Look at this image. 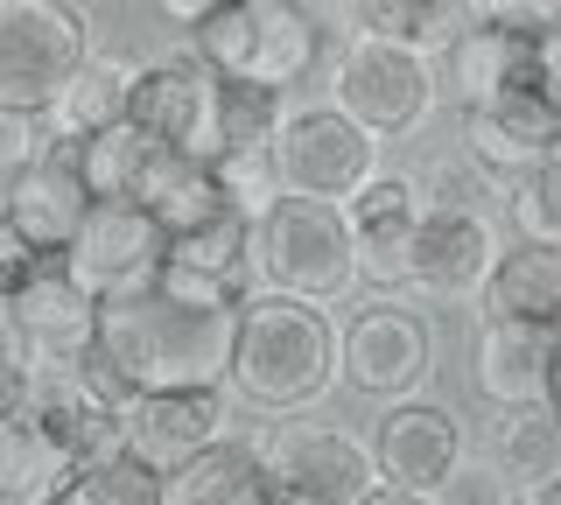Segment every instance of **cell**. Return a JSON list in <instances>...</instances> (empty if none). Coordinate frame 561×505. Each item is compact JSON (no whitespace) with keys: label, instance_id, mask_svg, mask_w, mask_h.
Returning a JSON list of instances; mask_svg holds the SVG:
<instances>
[{"label":"cell","instance_id":"31","mask_svg":"<svg viewBox=\"0 0 561 505\" xmlns=\"http://www.w3.org/2000/svg\"><path fill=\"white\" fill-rule=\"evenodd\" d=\"M70 154H78V176H84L92 197H134V176H140V162H148V141L119 119V127L92 134V141H70Z\"/></svg>","mask_w":561,"mask_h":505},{"label":"cell","instance_id":"21","mask_svg":"<svg viewBox=\"0 0 561 505\" xmlns=\"http://www.w3.org/2000/svg\"><path fill=\"white\" fill-rule=\"evenodd\" d=\"M22 408L49 428V443H57L70 463H92V457H105V449H119V414L105 408V400L84 387L70 365H57V372H35V387H28Z\"/></svg>","mask_w":561,"mask_h":505},{"label":"cell","instance_id":"32","mask_svg":"<svg viewBox=\"0 0 561 505\" xmlns=\"http://www.w3.org/2000/svg\"><path fill=\"white\" fill-rule=\"evenodd\" d=\"M505 218H513V239H526V246H561V148L505 190Z\"/></svg>","mask_w":561,"mask_h":505},{"label":"cell","instance_id":"6","mask_svg":"<svg viewBox=\"0 0 561 505\" xmlns=\"http://www.w3.org/2000/svg\"><path fill=\"white\" fill-rule=\"evenodd\" d=\"M435 92H443L435 57L379 43V36H351L344 57H337V99L330 106H344L373 141H408V134L428 127Z\"/></svg>","mask_w":561,"mask_h":505},{"label":"cell","instance_id":"13","mask_svg":"<svg viewBox=\"0 0 561 505\" xmlns=\"http://www.w3.org/2000/svg\"><path fill=\"white\" fill-rule=\"evenodd\" d=\"M169 260V232L140 211L134 197H99L92 211H84L78 239L64 246V267L78 274L84 288L99 295V302H113V295L140 288L154 267Z\"/></svg>","mask_w":561,"mask_h":505},{"label":"cell","instance_id":"14","mask_svg":"<svg viewBox=\"0 0 561 505\" xmlns=\"http://www.w3.org/2000/svg\"><path fill=\"white\" fill-rule=\"evenodd\" d=\"M92 204H99V197L84 190L70 141H35L28 162L14 169V183H8V232L22 239L28 253L64 260V246L78 239V225H84V211H92Z\"/></svg>","mask_w":561,"mask_h":505},{"label":"cell","instance_id":"34","mask_svg":"<svg viewBox=\"0 0 561 505\" xmlns=\"http://www.w3.org/2000/svg\"><path fill=\"white\" fill-rule=\"evenodd\" d=\"M435 505H519V484L505 478L499 463H478V457H463L449 470V484L435 492Z\"/></svg>","mask_w":561,"mask_h":505},{"label":"cell","instance_id":"11","mask_svg":"<svg viewBox=\"0 0 561 505\" xmlns=\"http://www.w3.org/2000/svg\"><path fill=\"white\" fill-rule=\"evenodd\" d=\"M561 64V36H526V28L505 22H470L443 57H435V78L449 84L456 113L491 106L499 92H519V84H548Z\"/></svg>","mask_w":561,"mask_h":505},{"label":"cell","instance_id":"36","mask_svg":"<svg viewBox=\"0 0 561 505\" xmlns=\"http://www.w3.org/2000/svg\"><path fill=\"white\" fill-rule=\"evenodd\" d=\"M35 352H28V337H22V323H14V309L0 302V408H22L28 387H35Z\"/></svg>","mask_w":561,"mask_h":505},{"label":"cell","instance_id":"33","mask_svg":"<svg viewBox=\"0 0 561 505\" xmlns=\"http://www.w3.org/2000/svg\"><path fill=\"white\" fill-rule=\"evenodd\" d=\"M210 162H218V183H225V204H232V211L260 218L280 197V162L274 154H210Z\"/></svg>","mask_w":561,"mask_h":505},{"label":"cell","instance_id":"8","mask_svg":"<svg viewBox=\"0 0 561 505\" xmlns=\"http://www.w3.org/2000/svg\"><path fill=\"white\" fill-rule=\"evenodd\" d=\"M274 162H280V190L351 204L365 176H379V141L344 106H295L274 141Z\"/></svg>","mask_w":561,"mask_h":505},{"label":"cell","instance_id":"24","mask_svg":"<svg viewBox=\"0 0 561 505\" xmlns=\"http://www.w3.org/2000/svg\"><path fill=\"white\" fill-rule=\"evenodd\" d=\"M78 463L49 443V428L28 408H0V505H35L49 492H70Z\"/></svg>","mask_w":561,"mask_h":505},{"label":"cell","instance_id":"25","mask_svg":"<svg viewBox=\"0 0 561 505\" xmlns=\"http://www.w3.org/2000/svg\"><path fill=\"white\" fill-rule=\"evenodd\" d=\"M358 36L421 49V57H443V49L470 28V0H344Z\"/></svg>","mask_w":561,"mask_h":505},{"label":"cell","instance_id":"30","mask_svg":"<svg viewBox=\"0 0 561 505\" xmlns=\"http://www.w3.org/2000/svg\"><path fill=\"white\" fill-rule=\"evenodd\" d=\"M162 484H169V470H154L148 457H134V449L119 443V449H105V457L78 463L70 492L84 505H162Z\"/></svg>","mask_w":561,"mask_h":505},{"label":"cell","instance_id":"2","mask_svg":"<svg viewBox=\"0 0 561 505\" xmlns=\"http://www.w3.org/2000/svg\"><path fill=\"white\" fill-rule=\"evenodd\" d=\"M225 387L260 414H302L337 387V323L323 302L260 288L239 302Z\"/></svg>","mask_w":561,"mask_h":505},{"label":"cell","instance_id":"19","mask_svg":"<svg viewBox=\"0 0 561 505\" xmlns=\"http://www.w3.org/2000/svg\"><path fill=\"white\" fill-rule=\"evenodd\" d=\"M134 204L162 225L169 239L197 232L210 225L218 211H232L225 204V183H218V162L210 154H190V148H148V162H140L134 176Z\"/></svg>","mask_w":561,"mask_h":505},{"label":"cell","instance_id":"15","mask_svg":"<svg viewBox=\"0 0 561 505\" xmlns=\"http://www.w3.org/2000/svg\"><path fill=\"white\" fill-rule=\"evenodd\" d=\"M0 302L14 309V323H22L28 352L43 372H57V365H78L84 344L99 337V295L78 282V274L64 267V260H28V274L14 282Z\"/></svg>","mask_w":561,"mask_h":505},{"label":"cell","instance_id":"4","mask_svg":"<svg viewBox=\"0 0 561 505\" xmlns=\"http://www.w3.org/2000/svg\"><path fill=\"white\" fill-rule=\"evenodd\" d=\"M253 274L280 295H302V302H323V309L344 302L358 288V239H351L344 204L280 190L253 218Z\"/></svg>","mask_w":561,"mask_h":505},{"label":"cell","instance_id":"7","mask_svg":"<svg viewBox=\"0 0 561 505\" xmlns=\"http://www.w3.org/2000/svg\"><path fill=\"white\" fill-rule=\"evenodd\" d=\"M435 372V330L421 309L393 302H358L337 323V379L365 400H414Z\"/></svg>","mask_w":561,"mask_h":505},{"label":"cell","instance_id":"35","mask_svg":"<svg viewBox=\"0 0 561 505\" xmlns=\"http://www.w3.org/2000/svg\"><path fill=\"white\" fill-rule=\"evenodd\" d=\"M491 183L478 162H463V154H456V162H435L428 176H421V197L428 204H449V211H484V197H491Z\"/></svg>","mask_w":561,"mask_h":505},{"label":"cell","instance_id":"42","mask_svg":"<svg viewBox=\"0 0 561 505\" xmlns=\"http://www.w3.org/2000/svg\"><path fill=\"white\" fill-rule=\"evenodd\" d=\"M554 337H561V317H554Z\"/></svg>","mask_w":561,"mask_h":505},{"label":"cell","instance_id":"23","mask_svg":"<svg viewBox=\"0 0 561 505\" xmlns=\"http://www.w3.org/2000/svg\"><path fill=\"white\" fill-rule=\"evenodd\" d=\"M267 457L245 435H225L204 457H190L183 470H169L162 505H267Z\"/></svg>","mask_w":561,"mask_h":505},{"label":"cell","instance_id":"9","mask_svg":"<svg viewBox=\"0 0 561 505\" xmlns=\"http://www.w3.org/2000/svg\"><path fill=\"white\" fill-rule=\"evenodd\" d=\"M260 457H267V484L302 505H358L379 484L373 470V443L351 428H323V422H295L260 435Z\"/></svg>","mask_w":561,"mask_h":505},{"label":"cell","instance_id":"22","mask_svg":"<svg viewBox=\"0 0 561 505\" xmlns=\"http://www.w3.org/2000/svg\"><path fill=\"white\" fill-rule=\"evenodd\" d=\"M478 309L491 323H540L554 330L561 317V246H526V239H505L499 267L484 274Z\"/></svg>","mask_w":561,"mask_h":505},{"label":"cell","instance_id":"38","mask_svg":"<svg viewBox=\"0 0 561 505\" xmlns=\"http://www.w3.org/2000/svg\"><path fill=\"white\" fill-rule=\"evenodd\" d=\"M358 505H435V498H428V492H400V484H373Z\"/></svg>","mask_w":561,"mask_h":505},{"label":"cell","instance_id":"27","mask_svg":"<svg viewBox=\"0 0 561 505\" xmlns=\"http://www.w3.org/2000/svg\"><path fill=\"white\" fill-rule=\"evenodd\" d=\"M127 84H134V64L92 57L70 78V92L57 99V113H49V141H92V134L119 127L127 119Z\"/></svg>","mask_w":561,"mask_h":505},{"label":"cell","instance_id":"37","mask_svg":"<svg viewBox=\"0 0 561 505\" xmlns=\"http://www.w3.org/2000/svg\"><path fill=\"white\" fill-rule=\"evenodd\" d=\"M154 8H162L169 22H175V28H197V22H204L210 8H225V0H154Z\"/></svg>","mask_w":561,"mask_h":505},{"label":"cell","instance_id":"17","mask_svg":"<svg viewBox=\"0 0 561 505\" xmlns=\"http://www.w3.org/2000/svg\"><path fill=\"white\" fill-rule=\"evenodd\" d=\"M225 387H169V393H140L119 414V443L134 457H148L154 470H183L190 457H204L210 443H225Z\"/></svg>","mask_w":561,"mask_h":505},{"label":"cell","instance_id":"5","mask_svg":"<svg viewBox=\"0 0 561 505\" xmlns=\"http://www.w3.org/2000/svg\"><path fill=\"white\" fill-rule=\"evenodd\" d=\"M84 64L92 22L78 0H0V119H49Z\"/></svg>","mask_w":561,"mask_h":505},{"label":"cell","instance_id":"41","mask_svg":"<svg viewBox=\"0 0 561 505\" xmlns=\"http://www.w3.org/2000/svg\"><path fill=\"white\" fill-rule=\"evenodd\" d=\"M35 505H84L78 492H49V498H35Z\"/></svg>","mask_w":561,"mask_h":505},{"label":"cell","instance_id":"10","mask_svg":"<svg viewBox=\"0 0 561 505\" xmlns=\"http://www.w3.org/2000/svg\"><path fill=\"white\" fill-rule=\"evenodd\" d=\"M127 127L148 148H190L218 154V78L197 57H154L134 64L127 84Z\"/></svg>","mask_w":561,"mask_h":505},{"label":"cell","instance_id":"28","mask_svg":"<svg viewBox=\"0 0 561 505\" xmlns=\"http://www.w3.org/2000/svg\"><path fill=\"white\" fill-rule=\"evenodd\" d=\"M288 113V92H274V84L218 78V154H274Z\"/></svg>","mask_w":561,"mask_h":505},{"label":"cell","instance_id":"39","mask_svg":"<svg viewBox=\"0 0 561 505\" xmlns=\"http://www.w3.org/2000/svg\"><path fill=\"white\" fill-rule=\"evenodd\" d=\"M540 400H548V408L561 414V337H554V358H548V393H540Z\"/></svg>","mask_w":561,"mask_h":505},{"label":"cell","instance_id":"26","mask_svg":"<svg viewBox=\"0 0 561 505\" xmlns=\"http://www.w3.org/2000/svg\"><path fill=\"white\" fill-rule=\"evenodd\" d=\"M491 449H499L505 478L519 484V492H540V484L561 470V414L548 400H526V408H499V428H491Z\"/></svg>","mask_w":561,"mask_h":505},{"label":"cell","instance_id":"20","mask_svg":"<svg viewBox=\"0 0 561 505\" xmlns=\"http://www.w3.org/2000/svg\"><path fill=\"white\" fill-rule=\"evenodd\" d=\"M548 358H554V330L540 323H478L470 344V387L491 408H526V400L548 393Z\"/></svg>","mask_w":561,"mask_h":505},{"label":"cell","instance_id":"12","mask_svg":"<svg viewBox=\"0 0 561 505\" xmlns=\"http://www.w3.org/2000/svg\"><path fill=\"white\" fill-rule=\"evenodd\" d=\"M373 470H379V484H400V492H443L449 484V470L470 457V435L463 422L443 408V400H386L379 408V422H373Z\"/></svg>","mask_w":561,"mask_h":505},{"label":"cell","instance_id":"16","mask_svg":"<svg viewBox=\"0 0 561 505\" xmlns=\"http://www.w3.org/2000/svg\"><path fill=\"white\" fill-rule=\"evenodd\" d=\"M505 232L491 211H449V204H428L414 225L408 246V288L443 295V302H463V295L484 288V274L499 267Z\"/></svg>","mask_w":561,"mask_h":505},{"label":"cell","instance_id":"18","mask_svg":"<svg viewBox=\"0 0 561 505\" xmlns=\"http://www.w3.org/2000/svg\"><path fill=\"white\" fill-rule=\"evenodd\" d=\"M421 211H428V197H421V176L379 169V176L358 183V197L344 204L351 239H358V282L408 288V246H414Z\"/></svg>","mask_w":561,"mask_h":505},{"label":"cell","instance_id":"1","mask_svg":"<svg viewBox=\"0 0 561 505\" xmlns=\"http://www.w3.org/2000/svg\"><path fill=\"white\" fill-rule=\"evenodd\" d=\"M245 295H253V288L204 282V274L162 260L140 288L99 302V337L84 344V358L70 365V372H78L113 414H127L140 393L225 387L232 323H239Z\"/></svg>","mask_w":561,"mask_h":505},{"label":"cell","instance_id":"40","mask_svg":"<svg viewBox=\"0 0 561 505\" xmlns=\"http://www.w3.org/2000/svg\"><path fill=\"white\" fill-rule=\"evenodd\" d=\"M526 498H534V505H561V470H554L548 484H540V492H526Z\"/></svg>","mask_w":561,"mask_h":505},{"label":"cell","instance_id":"3","mask_svg":"<svg viewBox=\"0 0 561 505\" xmlns=\"http://www.w3.org/2000/svg\"><path fill=\"white\" fill-rule=\"evenodd\" d=\"M190 57L210 78H239V84H274L295 92L302 78H316V64L330 57L323 22L302 0H225L190 28Z\"/></svg>","mask_w":561,"mask_h":505},{"label":"cell","instance_id":"29","mask_svg":"<svg viewBox=\"0 0 561 505\" xmlns=\"http://www.w3.org/2000/svg\"><path fill=\"white\" fill-rule=\"evenodd\" d=\"M169 260L190 267V274H204V282L245 288V274H253V218H245V211H218L210 225H197V232L169 239Z\"/></svg>","mask_w":561,"mask_h":505}]
</instances>
